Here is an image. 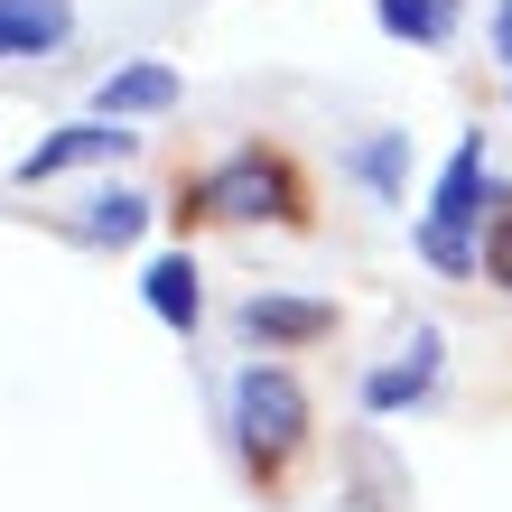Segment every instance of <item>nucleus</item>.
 <instances>
[{
    "label": "nucleus",
    "instance_id": "nucleus-4",
    "mask_svg": "<svg viewBox=\"0 0 512 512\" xmlns=\"http://www.w3.org/2000/svg\"><path fill=\"white\" fill-rule=\"evenodd\" d=\"M131 140H140V131H122V122H103V112H94V122H66L56 140H38L10 177H19V187H47V177H66V168H84V159H122Z\"/></svg>",
    "mask_w": 512,
    "mask_h": 512
},
{
    "label": "nucleus",
    "instance_id": "nucleus-7",
    "mask_svg": "<svg viewBox=\"0 0 512 512\" xmlns=\"http://www.w3.org/2000/svg\"><path fill=\"white\" fill-rule=\"evenodd\" d=\"M75 38V10L66 0H0V56H47Z\"/></svg>",
    "mask_w": 512,
    "mask_h": 512
},
{
    "label": "nucleus",
    "instance_id": "nucleus-5",
    "mask_svg": "<svg viewBox=\"0 0 512 512\" xmlns=\"http://www.w3.org/2000/svg\"><path fill=\"white\" fill-rule=\"evenodd\" d=\"M326 326H336L326 298H252V308H243V336L252 345H317Z\"/></svg>",
    "mask_w": 512,
    "mask_h": 512
},
{
    "label": "nucleus",
    "instance_id": "nucleus-11",
    "mask_svg": "<svg viewBox=\"0 0 512 512\" xmlns=\"http://www.w3.org/2000/svg\"><path fill=\"white\" fill-rule=\"evenodd\" d=\"M140 224H149V196H140V187H103V196L75 215V233H84V243H131Z\"/></svg>",
    "mask_w": 512,
    "mask_h": 512
},
{
    "label": "nucleus",
    "instance_id": "nucleus-9",
    "mask_svg": "<svg viewBox=\"0 0 512 512\" xmlns=\"http://www.w3.org/2000/svg\"><path fill=\"white\" fill-rule=\"evenodd\" d=\"M168 103H177V66H122V75H103V94H94L103 122H140V112H168Z\"/></svg>",
    "mask_w": 512,
    "mask_h": 512
},
{
    "label": "nucleus",
    "instance_id": "nucleus-3",
    "mask_svg": "<svg viewBox=\"0 0 512 512\" xmlns=\"http://www.w3.org/2000/svg\"><path fill=\"white\" fill-rule=\"evenodd\" d=\"M475 215H485V131H466L438 168V196H429V224H419V252L438 270H475Z\"/></svg>",
    "mask_w": 512,
    "mask_h": 512
},
{
    "label": "nucleus",
    "instance_id": "nucleus-12",
    "mask_svg": "<svg viewBox=\"0 0 512 512\" xmlns=\"http://www.w3.org/2000/svg\"><path fill=\"white\" fill-rule=\"evenodd\" d=\"M354 168H364L373 187L391 196V177H401V131H382V140H364V149H354Z\"/></svg>",
    "mask_w": 512,
    "mask_h": 512
},
{
    "label": "nucleus",
    "instance_id": "nucleus-14",
    "mask_svg": "<svg viewBox=\"0 0 512 512\" xmlns=\"http://www.w3.org/2000/svg\"><path fill=\"white\" fill-rule=\"evenodd\" d=\"M494 56H503V75H512V0L494 10Z\"/></svg>",
    "mask_w": 512,
    "mask_h": 512
},
{
    "label": "nucleus",
    "instance_id": "nucleus-6",
    "mask_svg": "<svg viewBox=\"0 0 512 512\" xmlns=\"http://www.w3.org/2000/svg\"><path fill=\"white\" fill-rule=\"evenodd\" d=\"M140 298H149V317H159V326H177V336L205 317V289H196V261L187 252H159V261H149L140 270Z\"/></svg>",
    "mask_w": 512,
    "mask_h": 512
},
{
    "label": "nucleus",
    "instance_id": "nucleus-2",
    "mask_svg": "<svg viewBox=\"0 0 512 512\" xmlns=\"http://www.w3.org/2000/svg\"><path fill=\"white\" fill-rule=\"evenodd\" d=\"M233 447L252 457V475H270L280 457L308 447V391H298L280 364H243L233 373Z\"/></svg>",
    "mask_w": 512,
    "mask_h": 512
},
{
    "label": "nucleus",
    "instance_id": "nucleus-8",
    "mask_svg": "<svg viewBox=\"0 0 512 512\" xmlns=\"http://www.w3.org/2000/svg\"><path fill=\"white\" fill-rule=\"evenodd\" d=\"M429 382H438V326H419V336L401 345V364H382V373L364 382V410H401V401H419Z\"/></svg>",
    "mask_w": 512,
    "mask_h": 512
},
{
    "label": "nucleus",
    "instance_id": "nucleus-13",
    "mask_svg": "<svg viewBox=\"0 0 512 512\" xmlns=\"http://www.w3.org/2000/svg\"><path fill=\"white\" fill-rule=\"evenodd\" d=\"M485 280H503V289H512V205L485 224Z\"/></svg>",
    "mask_w": 512,
    "mask_h": 512
},
{
    "label": "nucleus",
    "instance_id": "nucleus-10",
    "mask_svg": "<svg viewBox=\"0 0 512 512\" xmlns=\"http://www.w3.org/2000/svg\"><path fill=\"white\" fill-rule=\"evenodd\" d=\"M373 19L410 47H447L457 38V0H373Z\"/></svg>",
    "mask_w": 512,
    "mask_h": 512
},
{
    "label": "nucleus",
    "instance_id": "nucleus-1",
    "mask_svg": "<svg viewBox=\"0 0 512 512\" xmlns=\"http://www.w3.org/2000/svg\"><path fill=\"white\" fill-rule=\"evenodd\" d=\"M177 215H224V224H252V215H280V224H308V196H298L289 159H270V149H233L224 168H205L187 205Z\"/></svg>",
    "mask_w": 512,
    "mask_h": 512
}]
</instances>
